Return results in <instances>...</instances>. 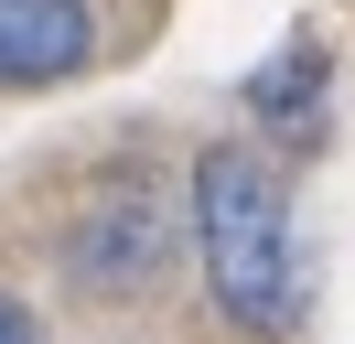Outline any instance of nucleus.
I'll use <instances>...</instances> for the list:
<instances>
[{
    "label": "nucleus",
    "mask_w": 355,
    "mask_h": 344,
    "mask_svg": "<svg viewBox=\"0 0 355 344\" xmlns=\"http://www.w3.org/2000/svg\"><path fill=\"white\" fill-rule=\"evenodd\" d=\"M194 248L216 280V312L248 334H291L302 322V248H291V194L259 150H205L194 162Z\"/></svg>",
    "instance_id": "obj_1"
},
{
    "label": "nucleus",
    "mask_w": 355,
    "mask_h": 344,
    "mask_svg": "<svg viewBox=\"0 0 355 344\" xmlns=\"http://www.w3.org/2000/svg\"><path fill=\"white\" fill-rule=\"evenodd\" d=\"M162 258H173V237H162L151 194H108V205L65 237V269L87 280V291H140V280H162Z\"/></svg>",
    "instance_id": "obj_2"
},
{
    "label": "nucleus",
    "mask_w": 355,
    "mask_h": 344,
    "mask_svg": "<svg viewBox=\"0 0 355 344\" xmlns=\"http://www.w3.org/2000/svg\"><path fill=\"white\" fill-rule=\"evenodd\" d=\"M97 54L87 0H0V86H54Z\"/></svg>",
    "instance_id": "obj_3"
},
{
    "label": "nucleus",
    "mask_w": 355,
    "mask_h": 344,
    "mask_svg": "<svg viewBox=\"0 0 355 344\" xmlns=\"http://www.w3.org/2000/svg\"><path fill=\"white\" fill-rule=\"evenodd\" d=\"M312 86H323V64L291 43V54H280V76H259V119H302V108H312Z\"/></svg>",
    "instance_id": "obj_4"
},
{
    "label": "nucleus",
    "mask_w": 355,
    "mask_h": 344,
    "mask_svg": "<svg viewBox=\"0 0 355 344\" xmlns=\"http://www.w3.org/2000/svg\"><path fill=\"white\" fill-rule=\"evenodd\" d=\"M0 344H44V322H33V312H22L11 291H0Z\"/></svg>",
    "instance_id": "obj_5"
}]
</instances>
